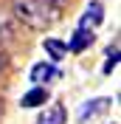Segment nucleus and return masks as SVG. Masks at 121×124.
I'll return each instance as SVG.
<instances>
[{
	"mask_svg": "<svg viewBox=\"0 0 121 124\" xmlns=\"http://www.w3.org/2000/svg\"><path fill=\"white\" fill-rule=\"evenodd\" d=\"M6 34V23H3V17H0V37Z\"/></svg>",
	"mask_w": 121,
	"mask_h": 124,
	"instance_id": "obj_10",
	"label": "nucleus"
},
{
	"mask_svg": "<svg viewBox=\"0 0 121 124\" xmlns=\"http://www.w3.org/2000/svg\"><path fill=\"white\" fill-rule=\"evenodd\" d=\"M101 23H104V8H101V3H96V0H93L90 6L84 8L82 20H79V28H84V31H93L96 25H101Z\"/></svg>",
	"mask_w": 121,
	"mask_h": 124,
	"instance_id": "obj_2",
	"label": "nucleus"
},
{
	"mask_svg": "<svg viewBox=\"0 0 121 124\" xmlns=\"http://www.w3.org/2000/svg\"><path fill=\"white\" fill-rule=\"evenodd\" d=\"M48 99H51V93H48L45 87H39V85H37V87H31L23 99H20V104H23V107H42Z\"/></svg>",
	"mask_w": 121,
	"mask_h": 124,
	"instance_id": "obj_6",
	"label": "nucleus"
},
{
	"mask_svg": "<svg viewBox=\"0 0 121 124\" xmlns=\"http://www.w3.org/2000/svg\"><path fill=\"white\" fill-rule=\"evenodd\" d=\"M65 118H68L65 107H62V104H51L45 113H39L37 124H65Z\"/></svg>",
	"mask_w": 121,
	"mask_h": 124,
	"instance_id": "obj_7",
	"label": "nucleus"
},
{
	"mask_svg": "<svg viewBox=\"0 0 121 124\" xmlns=\"http://www.w3.org/2000/svg\"><path fill=\"white\" fill-rule=\"evenodd\" d=\"M0 113H3V101H0Z\"/></svg>",
	"mask_w": 121,
	"mask_h": 124,
	"instance_id": "obj_13",
	"label": "nucleus"
},
{
	"mask_svg": "<svg viewBox=\"0 0 121 124\" xmlns=\"http://www.w3.org/2000/svg\"><path fill=\"white\" fill-rule=\"evenodd\" d=\"M14 11L31 28H48L59 20V8L48 0H14Z\"/></svg>",
	"mask_w": 121,
	"mask_h": 124,
	"instance_id": "obj_1",
	"label": "nucleus"
},
{
	"mask_svg": "<svg viewBox=\"0 0 121 124\" xmlns=\"http://www.w3.org/2000/svg\"><path fill=\"white\" fill-rule=\"evenodd\" d=\"M115 65H118V48H113V51H110V59H107V65H104V73H113Z\"/></svg>",
	"mask_w": 121,
	"mask_h": 124,
	"instance_id": "obj_9",
	"label": "nucleus"
},
{
	"mask_svg": "<svg viewBox=\"0 0 121 124\" xmlns=\"http://www.w3.org/2000/svg\"><path fill=\"white\" fill-rule=\"evenodd\" d=\"M48 3H53V6H59V3H65V0H48Z\"/></svg>",
	"mask_w": 121,
	"mask_h": 124,
	"instance_id": "obj_12",
	"label": "nucleus"
},
{
	"mask_svg": "<svg viewBox=\"0 0 121 124\" xmlns=\"http://www.w3.org/2000/svg\"><path fill=\"white\" fill-rule=\"evenodd\" d=\"M53 76H56L53 62H39V65H34V68H31V82H34V85H48Z\"/></svg>",
	"mask_w": 121,
	"mask_h": 124,
	"instance_id": "obj_4",
	"label": "nucleus"
},
{
	"mask_svg": "<svg viewBox=\"0 0 121 124\" xmlns=\"http://www.w3.org/2000/svg\"><path fill=\"white\" fill-rule=\"evenodd\" d=\"M3 68H6V56L0 54V70H3Z\"/></svg>",
	"mask_w": 121,
	"mask_h": 124,
	"instance_id": "obj_11",
	"label": "nucleus"
},
{
	"mask_svg": "<svg viewBox=\"0 0 121 124\" xmlns=\"http://www.w3.org/2000/svg\"><path fill=\"white\" fill-rule=\"evenodd\" d=\"M87 45H93V31H84V28H76L73 37H70V42L65 48L68 51H73V54H82Z\"/></svg>",
	"mask_w": 121,
	"mask_h": 124,
	"instance_id": "obj_5",
	"label": "nucleus"
},
{
	"mask_svg": "<svg viewBox=\"0 0 121 124\" xmlns=\"http://www.w3.org/2000/svg\"><path fill=\"white\" fill-rule=\"evenodd\" d=\"M104 110H110V99H93V101H84L82 107H79L76 118H79V121H87V118H93V116H101Z\"/></svg>",
	"mask_w": 121,
	"mask_h": 124,
	"instance_id": "obj_3",
	"label": "nucleus"
},
{
	"mask_svg": "<svg viewBox=\"0 0 121 124\" xmlns=\"http://www.w3.org/2000/svg\"><path fill=\"white\" fill-rule=\"evenodd\" d=\"M42 48L48 51V56H51L53 62H59L62 56L68 54V48H65V42H59V39H53V37H48L45 42H42Z\"/></svg>",
	"mask_w": 121,
	"mask_h": 124,
	"instance_id": "obj_8",
	"label": "nucleus"
}]
</instances>
